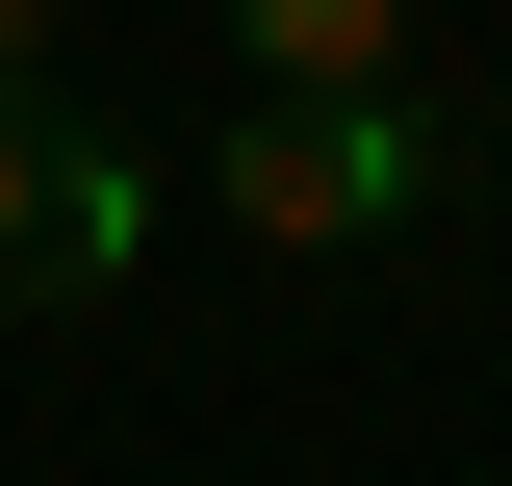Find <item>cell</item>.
Returning a JSON list of instances; mask_svg holds the SVG:
<instances>
[{"label":"cell","mask_w":512,"mask_h":486,"mask_svg":"<svg viewBox=\"0 0 512 486\" xmlns=\"http://www.w3.org/2000/svg\"><path fill=\"white\" fill-rule=\"evenodd\" d=\"M205 205H231L256 256H359L436 205V128H410V77H256L231 154H205Z\"/></svg>","instance_id":"6da1fadb"},{"label":"cell","mask_w":512,"mask_h":486,"mask_svg":"<svg viewBox=\"0 0 512 486\" xmlns=\"http://www.w3.org/2000/svg\"><path fill=\"white\" fill-rule=\"evenodd\" d=\"M256 77H410V0H231Z\"/></svg>","instance_id":"7a4b0ae2"},{"label":"cell","mask_w":512,"mask_h":486,"mask_svg":"<svg viewBox=\"0 0 512 486\" xmlns=\"http://www.w3.org/2000/svg\"><path fill=\"white\" fill-rule=\"evenodd\" d=\"M128 256H154V180L52 128V307H77V282H128Z\"/></svg>","instance_id":"3957f363"},{"label":"cell","mask_w":512,"mask_h":486,"mask_svg":"<svg viewBox=\"0 0 512 486\" xmlns=\"http://www.w3.org/2000/svg\"><path fill=\"white\" fill-rule=\"evenodd\" d=\"M0 307H52V128L0 103Z\"/></svg>","instance_id":"277c9868"},{"label":"cell","mask_w":512,"mask_h":486,"mask_svg":"<svg viewBox=\"0 0 512 486\" xmlns=\"http://www.w3.org/2000/svg\"><path fill=\"white\" fill-rule=\"evenodd\" d=\"M52 26H77V0H0V103H26V52H52Z\"/></svg>","instance_id":"5b68a950"}]
</instances>
